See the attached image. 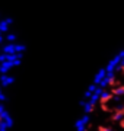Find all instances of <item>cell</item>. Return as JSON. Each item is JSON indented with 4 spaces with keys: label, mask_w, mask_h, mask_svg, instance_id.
<instances>
[{
    "label": "cell",
    "mask_w": 124,
    "mask_h": 131,
    "mask_svg": "<svg viewBox=\"0 0 124 131\" xmlns=\"http://www.w3.org/2000/svg\"><path fill=\"white\" fill-rule=\"evenodd\" d=\"M123 66L118 58L96 80L77 131H123Z\"/></svg>",
    "instance_id": "6da1fadb"
},
{
    "label": "cell",
    "mask_w": 124,
    "mask_h": 131,
    "mask_svg": "<svg viewBox=\"0 0 124 131\" xmlns=\"http://www.w3.org/2000/svg\"><path fill=\"white\" fill-rule=\"evenodd\" d=\"M6 124H7V117L2 103H0V131H6Z\"/></svg>",
    "instance_id": "7a4b0ae2"
}]
</instances>
